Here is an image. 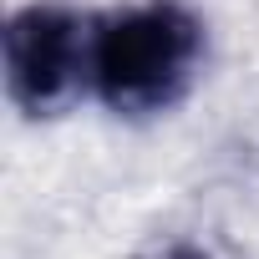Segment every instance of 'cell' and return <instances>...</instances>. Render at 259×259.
Returning a JSON list of instances; mask_svg holds the SVG:
<instances>
[{
	"label": "cell",
	"mask_w": 259,
	"mask_h": 259,
	"mask_svg": "<svg viewBox=\"0 0 259 259\" xmlns=\"http://www.w3.org/2000/svg\"><path fill=\"white\" fill-rule=\"evenodd\" d=\"M203 21L183 0H138L92 21L87 92L117 117H158L188 97L203 66Z\"/></svg>",
	"instance_id": "1"
},
{
	"label": "cell",
	"mask_w": 259,
	"mask_h": 259,
	"mask_svg": "<svg viewBox=\"0 0 259 259\" xmlns=\"http://www.w3.org/2000/svg\"><path fill=\"white\" fill-rule=\"evenodd\" d=\"M92 26L51 0L11 11L6 21V97L26 117H56L87 92Z\"/></svg>",
	"instance_id": "2"
},
{
	"label": "cell",
	"mask_w": 259,
	"mask_h": 259,
	"mask_svg": "<svg viewBox=\"0 0 259 259\" xmlns=\"http://www.w3.org/2000/svg\"><path fill=\"white\" fill-rule=\"evenodd\" d=\"M148 259H213V254H203V249H193V244H168V249H158V254H148Z\"/></svg>",
	"instance_id": "3"
}]
</instances>
